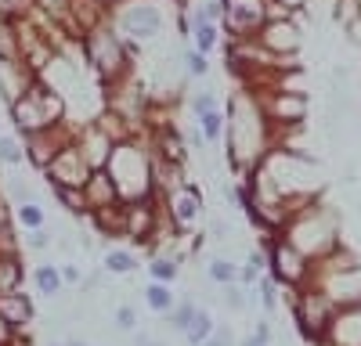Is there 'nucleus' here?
<instances>
[{
  "label": "nucleus",
  "instance_id": "33",
  "mask_svg": "<svg viewBox=\"0 0 361 346\" xmlns=\"http://www.w3.org/2000/svg\"><path fill=\"white\" fill-rule=\"evenodd\" d=\"M206 274H209V281H214V285H231V281H238V267L231 264V260H224V256L209 260Z\"/></svg>",
  "mask_w": 361,
  "mask_h": 346
},
{
  "label": "nucleus",
  "instance_id": "43",
  "mask_svg": "<svg viewBox=\"0 0 361 346\" xmlns=\"http://www.w3.org/2000/svg\"><path fill=\"white\" fill-rule=\"evenodd\" d=\"M62 281H66V285H80V281H83V274H80V267H73V264H66V267H62Z\"/></svg>",
  "mask_w": 361,
  "mask_h": 346
},
{
  "label": "nucleus",
  "instance_id": "8",
  "mask_svg": "<svg viewBox=\"0 0 361 346\" xmlns=\"http://www.w3.org/2000/svg\"><path fill=\"white\" fill-rule=\"evenodd\" d=\"M260 112H264L267 127H289V130H296V127H304L307 94L304 91H279V86H271V94L260 101Z\"/></svg>",
  "mask_w": 361,
  "mask_h": 346
},
{
  "label": "nucleus",
  "instance_id": "34",
  "mask_svg": "<svg viewBox=\"0 0 361 346\" xmlns=\"http://www.w3.org/2000/svg\"><path fill=\"white\" fill-rule=\"evenodd\" d=\"M180 62H185L188 79H202V76L209 72V54H202V51H195V47H188L185 54H180Z\"/></svg>",
  "mask_w": 361,
  "mask_h": 346
},
{
  "label": "nucleus",
  "instance_id": "36",
  "mask_svg": "<svg viewBox=\"0 0 361 346\" xmlns=\"http://www.w3.org/2000/svg\"><path fill=\"white\" fill-rule=\"evenodd\" d=\"M221 0H202V4H195L192 11H188V18L192 22H214V25H221Z\"/></svg>",
  "mask_w": 361,
  "mask_h": 346
},
{
  "label": "nucleus",
  "instance_id": "12",
  "mask_svg": "<svg viewBox=\"0 0 361 346\" xmlns=\"http://www.w3.org/2000/svg\"><path fill=\"white\" fill-rule=\"evenodd\" d=\"M83 198H87V213L105 210V206H119V202H123L109 169H90V177L83 184Z\"/></svg>",
  "mask_w": 361,
  "mask_h": 346
},
{
  "label": "nucleus",
  "instance_id": "35",
  "mask_svg": "<svg viewBox=\"0 0 361 346\" xmlns=\"http://www.w3.org/2000/svg\"><path fill=\"white\" fill-rule=\"evenodd\" d=\"M188 108H192V115L214 112V108H221V94H217V91H209V86H199V91L188 98Z\"/></svg>",
  "mask_w": 361,
  "mask_h": 346
},
{
  "label": "nucleus",
  "instance_id": "1",
  "mask_svg": "<svg viewBox=\"0 0 361 346\" xmlns=\"http://www.w3.org/2000/svg\"><path fill=\"white\" fill-rule=\"evenodd\" d=\"M228 162L235 173H250L264 162V144H267V120L260 112V101L243 91L228 101Z\"/></svg>",
  "mask_w": 361,
  "mask_h": 346
},
{
  "label": "nucleus",
  "instance_id": "4",
  "mask_svg": "<svg viewBox=\"0 0 361 346\" xmlns=\"http://www.w3.org/2000/svg\"><path fill=\"white\" fill-rule=\"evenodd\" d=\"M8 120H11L15 134L25 137V134H33V130H44V127H54V123L69 120V105H66L62 94H54L51 86L37 76V83L29 86L18 101L8 105Z\"/></svg>",
  "mask_w": 361,
  "mask_h": 346
},
{
  "label": "nucleus",
  "instance_id": "21",
  "mask_svg": "<svg viewBox=\"0 0 361 346\" xmlns=\"http://www.w3.org/2000/svg\"><path fill=\"white\" fill-rule=\"evenodd\" d=\"M102 271H105V274H134V271H137V256H134L130 249L109 245V249H105V260H102Z\"/></svg>",
  "mask_w": 361,
  "mask_h": 346
},
{
  "label": "nucleus",
  "instance_id": "42",
  "mask_svg": "<svg viewBox=\"0 0 361 346\" xmlns=\"http://www.w3.org/2000/svg\"><path fill=\"white\" fill-rule=\"evenodd\" d=\"M257 281H260V271H253L250 264H246L243 271H238V285H250V288H253Z\"/></svg>",
  "mask_w": 361,
  "mask_h": 346
},
{
  "label": "nucleus",
  "instance_id": "32",
  "mask_svg": "<svg viewBox=\"0 0 361 346\" xmlns=\"http://www.w3.org/2000/svg\"><path fill=\"white\" fill-rule=\"evenodd\" d=\"M4 195L15 202V206H22V202H37L33 188H29V181L22 177V173H8V181H4Z\"/></svg>",
  "mask_w": 361,
  "mask_h": 346
},
{
  "label": "nucleus",
  "instance_id": "44",
  "mask_svg": "<svg viewBox=\"0 0 361 346\" xmlns=\"http://www.w3.org/2000/svg\"><path fill=\"white\" fill-rule=\"evenodd\" d=\"M271 4H279V8H286L289 15H296V11L307 8V0H271Z\"/></svg>",
  "mask_w": 361,
  "mask_h": 346
},
{
  "label": "nucleus",
  "instance_id": "2",
  "mask_svg": "<svg viewBox=\"0 0 361 346\" xmlns=\"http://www.w3.org/2000/svg\"><path fill=\"white\" fill-rule=\"evenodd\" d=\"M80 47H83V65L94 72V79L102 83V91L112 86V83H119V79L134 76V58H137L141 47L119 37L112 22L90 29V33L80 40Z\"/></svg>",
  "mask_w": 361,
  "mask_h": 346
},
{
  "label": "nucleus",
  "instance_id": "7",
  "mask_svg": "<svg viewBox=\"0 0 361 346\" xmlns=\"http://www.w3.org/2000/svg\"><path fill=\"white\" fill-rule=\"evenodd\" d=\"M221 29L231 40L257 37L267 22V0H221Z\"/></svg>",
  "mask_w": 361,
  "mask_h": 346
},
{
  "label": "nucleus",
  "instance_id": "11",
  "mask_svg": "<svg viewBox=\"0 0 361 346\" xmlns=\"http://www.w3.org/2000/svg\"><path fill=\"white\" fill-rule=\"evenodd\" d=\"M163 210L173 220V227H192L195 220H202V191L195 184H177L173 191L163 195Z\"/></svg>",
  "mask_w": 361,
  "mask_h": 346
},
{
  "label": "nucleus",
  "instance_id": "9",
  "mask_svg": "<svg viewBox=\"0 0 361 346\" xmlns=\"http://www.w3.org/2000/svg\"><path fill=\"white\" fill-rule=\"evenodd\" d=\"M87 177H90V162H87V155L80 152V144H76V141H73V144H66V148L51 159V166L44 169V181H47L51 188H54V184L83 188V184H87Z\"/></svg>",
  "mask_w": 361,
  "mask_h": 346
},
{
  "label": "nucleus",
  "instance_id": "51",
  "mask_svg": "<svg viewBox=\"0 0 361 346\" xmlns=\"http://www.w3.org/2000/svg\"><path fill=\"white\" fill-rule=\"evenodd\" d=\"M51 346H66V342H51Z\"/></svg>",
  "mask_w": 361,
  "mask_h": 346
},
{
  "label": "nucleus",
  "instance_id": "20",
  "mask_svg": "<svg viewBox=\"0 0 361 346\" xmlns=\"http://www.w3.org/2000/svg\"><path fill=\"white\" fill-rule=\"evenodd\" d=\"M195 127H199V134H202L206 144H217L224 137V130H228V112H221V108L202 112V115H195Z\"/></svg>",
  "mask_w": 361,
  "mask_h": 346
},
{
  "label": "nucleus",
  "instance_id": "22",
  "mask_svg": "<svg viewBox=\"0 0 361 346\" xmlns=\"http://www.w3.org/2000/svg\"><path fill=\"white\" fill-rule=\"evenodd\" d=\"M192 47L195 51H202V54H214L217 51V44H221V25H214V22H192Z\"/></svg>",
  "mask_w": 361,
  "mask_h": 346
},
{
  "label": "nucleus",
  "instance_id": "46",
  "mask_svg": "<svg viewBox=\"0 0 361 346\" xmlns=\"http://www.w3.org/2000/svg\"><path fill=\"white\" fill-rule=\"evenodd\" d=\"M253 335L267 346V342H271V325H267V321H257V332H253Z\"/></svg>",
  "mask_w": 361,
  "mask_h": 346
},
{
  "label": "nucleus",
  "instance_id": "31",
  "mask_svg": "<svg viewBox=\"0 0 361 346\" xmlns=\"http://www.w3.org/2000/svg\"><path fill=\"white\" fill-rule=\"evenodd\" d=\"M195 300H177L170 310H166V325L173 328V332H185L188 328V321H192V317H195Z\"/></svg>",
  "mask_w": 361,
  "mask_h": 346
},
{
  "label": "nucleus",
  "instance_id": "10",
  "mask_svg": "<svg viewBox=\"0 0 361 346\" xmlns=\"http://www.w3.org/2000/svg\"><path fill=\"white\" fill-rule=\"evenodd\" d=\"M257 44L267 51V54H275V58H289L300 51V44H304V33H300V25L293 18H271L260 25V33H257Z\"/></svg>",
  "mask_w": 361,
  "mask_h": 346
},
{
  "label": "nucleus",
  "instance_id": "49",
  "mask_svg": "<svg viewBox=\"0 0 361 346\" xmlns=\"http://www.w3.org/2000/svg\"><path fill=\"white\" fill-rule=\"evenodd\" d=\"M66 346H87V342H80V339H69V342H66Z\"/></svg>",
  "mask_w": 361,
  "mask_h": 346
},
{
  "label": "nucleus",
  "instance_id": "38",
  "mask_svg": "<svg viewBox=\"0 0 361 346\" xmlns=\"http://www.w3.org/2000/svg\"><path fill=\"white\" fill-rule=\"evenodd\" d=\"M224 303H228L231 310H243V307H246V293H243V285H238V281L224 285Z\"/></svg>",
  "mask_w": 361,
  "mask_h": 346
},
{
  "label": "nucleus",
  "instance_id": "17",
  "mask_svg": "<svg viewBox=\"0 0 361 346\" xmlns=\"http://www.w3.org/2000/svg\"><path fill=\"white\" fill-rule=\"evenodd\" d=\"M90 224L98 227V235L105 238H127V213H123V202L119 206H105V210H94L87 213Z\"/></svg>",
  "mask_w": 361,
  "mask_h": 346
},
{
  "label": "nucleus",
  "instance_id": "19",
  "mask_svg": "<svg viewBox=\"0 0 361 346\" xmlns=\"http://www.w3.org/2000/svg\"><path fill=\"white\" fill-rule=\"evenodd\" d=\"M33 285H37L40 296H58V293L66 288L62 267H58V264H37V267H33Z\"/></svg>",
  "mask_w": 361,
  "mask_h": 346
},
{
  "label": "nucleus",
  "instance_id": "30",
  "mask_svg": "<svg viewBox=\"0 0 361 346\" xmlns=\"http://www.w3.org/2000/svg\"><path fill=\"white\" fill-rule=\"evenodd\" d=\"M148 274H152V281H163V285H173L180 278V264L170 256H152L148 260Z\"/></svg>",
  "mask_w": 361,
  "mask_h": 346
},
{
  "label": "nucleus",
  "instance_id": "24",
  "mask_svg": "<svg viewBox=\"0 0 361 346\" xmlns=\"http://www.w3.org/2000/svg\"><path fill=\"white\" fill-rule=\"evenodd\" d=\"M51 195L58 198V206L73 217H87V198H83V188H66V184H54Z\"/></svg>",
  "mask_w": 361,
  "mask_h": 346
},
{
  "label": "nucleus",
  "instance_id": "45",
  "mask_svg": "<svg viewBox=\"0 0 361 346\" xmlns=\"http://www.w3.org/2000/svg\"><path fill=\"white\" fill-rule=\"evenodd\" d=\"M0 342H4V346H11V342H15V328L4 321V317H0Z\"/></svg>",
  "mask_w": 361,
  "mask_h": 346
},
{
  "label": "nucleus",
  "instance_id": "39",
  "mask_svg": "<svg viewBox=\"0 0 361 346\" xmlns=\"http://www.w3.org/2000/svg\"><path fill=\"white\" fill-rule=\"evenodd\" d=\"M257 293H260V300H264V307L267 310H275V278H264V281H257Z\"/></svg>",
  "mask_w": 361,
  "mask_h": 346
},
{
  "label": "nucleus",
  "instance_id": "50",
  "mask_svg": "<svg viewBox=\"0 0 361 346\" xmlns=\"http://www.w3.org/2000/svg\"><path fill=\"white\" fill-rule=\"evenodd\" d=\"M173 4H180V8H185V0H173Z\"/></svg>",
  "mask_w": 361,
  "mask_h": 346
},
{
  "label": "nucleus",
  "instance_id": "40",
  "mask_svg": "<svg viewBox=\"0 0 361 346\" xmlns=\"http://www.w3.org/2000/svg\"><path fill=\"white\" fill-rule=\"evenodd\" d=\"M25 245H29V249H47V245H51V235H47L44 227H37V231H25Z\"/></svg>",
  "mask_w": 361,
  "mask_h": 346
},
{
  "label": "nucleus",
  "instance_id": "41",
  "mask_svg": "<svg viewBox=\"0 0 361 346\" xmlns=\"http://www.w3.org/2000/svg\"><path fill=\"white\" fill-rule=\"evenodd\" d=\"M199 346H231V339H228V332H224V328H214V335L202 339Z\"/></svg>",
  "mask_w": 361,
  "mask_h": 346
},
{
  "label": "nucleus",
  "instance_id": "3",
  "mask_svg": "<svg viewBox=\"0 0 361 346\" xmlns=\"http://www.w3.org/2000/svg\"><path fill=\"white\" fill-rule=\"evenodd\" d=\"M105 169L112 173V181L119 188V198L134 202V198H156L152 191V152L141 137L116 144Z\"/></svg>",
  "mask_w": 361,
  "mask_h": 346
},
{
  "label": "nucleus",
  "instance_id": "25",
  "mask_svg": "<svg viewBox=\"0 0 361 346\" xmlns=\"http://www.w3.org/2000/svg\"><path fill=\"white\" fill-rule=\"evenodd\" d=\"M214 328H217L214 314H209V310H195V317L188 321V328L180 332V335L188 339V346H199L202 339H209V335H214Z\"/></svg>",
  "mask_w": 361,
  "mask_h": 346
},
{
  "label": "nucleus",
  "instance_id": "29",
  "mask_svg": "<svg viewBox=\"0 0 361 346\" xmlns=\"http://www.w3.org/2000/svg\"><path fill=\"white\" fill-rule=\"evenodd\" d=\"M15 224L22 231H37V227H47V213L40 202H22V206H15Z\"/></svg>",
  "mask_w": 361,
  "mask_h": 346
},
{
  "label": "nucleus",
  "instance_id": "28",
  "mask_svg": "<svg viewBox=\"0 0 361 346\" xmlns=\"http://www.w3.org/2000/svg\"><path fill=\"white\" fill-rule=\"evenodd\" d=\"M69 4H73V0H33V11H37V15H44L47 22H54V25L66 33V22H69Z\"/></svg>",
  "mask_w": 361,
  "mask_h": 346
},
{
  "label": "nucleus",
  "instance_id": "5",
  "mask_svg": "<svg viewBox=\"0 0 361 346\" xmlns=\"http://www.w3.org/2000/svg\"><path fill=\"white\" fill-rule=\"evenodd\" d=\"M166 8L163 0H119L112 8V25L116 33L130 40V44H156L163 33H166Z\"/></svg>",
  "mask_w": 361,
  "mask_h": 346
},
{
  "label": "nucleus",
  "instance_id": "47",
  "mask_svg": "<svg viewBox=\"0 0 361 346\" xmlns=\"http://www.w3.org/2000/svg\"><path fill=\"white\" fill-rule=\"evenodd\" d=\"M209 231H214V238H224L228 235V224L224 220H214V224H209Z\"/></svg>",
  "mask_w": 361,
  "mask_h": 346
},
{
  "label": "nucleus",
  "instance_id": "23",
  "mask_svg": "<svg viewBox=\"0 0 361 346\" xmlns=\"http://www.w3.org/2000/svg\"><path fill=\"white\" fill-rule=\"evenodd\" d=\"M25 162V144L18 134H4L0 130V166H8V169H18Z\"/></svg>",
  "mask_w": 361,
  "mask_h": 346
},
{
  "label": "nucleus",
  "instance_id": "37",
  "mask_svg": "<svg viewBox=\"0 0 361 346\" xmlns=\"http://www.w3.org/2000/svg\"><path fill=\"white\" fill-rule=\"evenodd\" d=\"M112 321H116V328L134 332V328H137V307H130V303H119V307H116V314H112Z\"/></svg>",
  "mask_w": 361,
  "mask_h": 346
},
{
  "label": "nucleus",
  "instance_id": "14",
  "mask_svg": "<svg viewBox=\"0 0 361 346\" xmlns=\"http://www.w3.org/2000/svg\"><path fill=\"white\" fill-rule=\"evenodd\" d=\"M37 83V72L29 69L25 62H8V65H0V105H11V101H18L29 86Z\"/></svg>",
  "mask_w": 361,
  "mask_h": 346
},
{
  "label": "nucleus",
  "instance_id": "52",
  "mask_svg": "<svg viewBox=\"0 0 361 346\" xmlns=\"http://www.w3.org/2000/svg\"><path fill=\"white\" fill-rule=\"evenodd\" d=\"M0 346H4V342H0Z\"/></svg>",
  "mask_w": 361,
  "mask_h": 346
},
{
  "label": "nucleus",
  "instance_id": "18",
  "mask_svg": "<svg viewBox=\"0 0 361 346\" xmlns=\"http://www.w3.org/2000/svg\"><path fill=\"white\" fill-rule=\"evenodd\" d=\"M25 281V264L18 249L15 252H0V293H18Z\"/></svg>",
  "mask_w": 361,
  "mask_h": 346
},
{
  "label": "nucleus",
  "instance_id": "6",
  "mask_svg": "<svg viewBox=\"0 0 361 346\" xmlns=\"http://www.w3.org/2000/svg\"><path fill=\"white\" fill-rule=\"evenodd\" d=\"M80 134V120H62V123H54V127H44V130H33V134H25L22 144H25V162L33 166L37 173H44L51 166V159L66 148V144H73Z\"/></svg>",
  "mask_w": 361,
  "mask_h": 346
},
{
  "label": "nucleus",
  "instance_id": "27",
  "mask_svg": "<svg viewBox=\"0 0 361 346\" xmlns=\"http://www.w3.org/2000/svg\"><path fill=\"white\" fill-rule=\"evenodd\" d=\"M8 62H22L18 29H15V22H4V18H0V65H8Z\"/></svg>",
  "mask_w": 361,
  "mask_h": 346
},
{
  "label": "nucleus",
  "instance_id": "15",
  "mask_svg": "<svg viewBox=\"0 0 361 346\" xmlns=\"http://www.w3.org/2000/svg\"><path fill=\"white\" fill-rule=\"evenodd\" d=\"M0 317L15 328V332H22V328H29L33 325V317H37V303L29 300V293H0Z\"/></svg>",
  "mask_w": 361,
  "mask_h": 346
},
{
  "label": "nucleus",
  "instance_id": "48",
  "mask_svg": "<svg viewBox=\"0 0 361 346\" xmlns=\"http://www.w3.org/2000/svg\"><path fill=\"white\" fill-rule=\"evenodd\" d=\"M238 346H264V342H260L257 335H250V339H243V342H238Z\"/></svg>",
  "mask_w": 361,
  "mask_h": 346
},
{
  "label": "nucleus",
  "instance_id": "16",
  "mask_svg": "<svg viewBox=\"0 0 361 346\" xmlns=\"http://www.w3.org/2000/svg\"><path fill=\"white\" fill-rule=\"evenodd\" d=\"M267 264L271 271H275L279 281H300V271H304V260H300V252H293L289 245H271L267 249Z\"/></svg>",
  "mask_w": 361,
  "mask_h": 346
},
{
  "label": "nucleus",
  "instance_id": "13",
  "mask_svg": "<svg viewBox=\"0 0 361 346\" xmlns=\"http://www.w3.org/2000/svg\"><path fill=\"white\" fill-rule=\"evenodd\" d=\"M76 144H80V152L87 155V162H90V169H105V162H109V155H112V148L116 144L94 127V120H87V123H80V134H76Z\"/></svg>",
  "mask_w": 361,
  "mask_h": 346
},
{
  "label": "nucleus",
  "instance_id": "26",
  "mask_svg": "<svg viewBox=\"0 0 361 346\" xmlns=\"http://www.w3.org/2000/svg\"><path fill=\"white\" fill-rule=\"evenodd\" d=\"M173 303H177V300H173V288H170V285H163V281H148V285H145V307H148V310L166 314Z\"/></svg>",
  "mask_w": 361,
  "mask_h": 346
}]
</instances>
